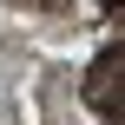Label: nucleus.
Here are the masks:
<instances>
[{
    "label": "nucleus",
    "instance_id": "f257e3e1",
    "mask_svg": "<svg viewBox=\"0 0 125 125\" xmlns=\"http://www.w3.org/2000/svg\"><path fill=\"white\" fill-rule=\"evenodd\" d=\"M119 73H125V46H105L92 66H86V105L99 119H125V92H119Z\"/></svg>",
    "mask_w": 125,
    "mask_h": 125
}]
</instances>
